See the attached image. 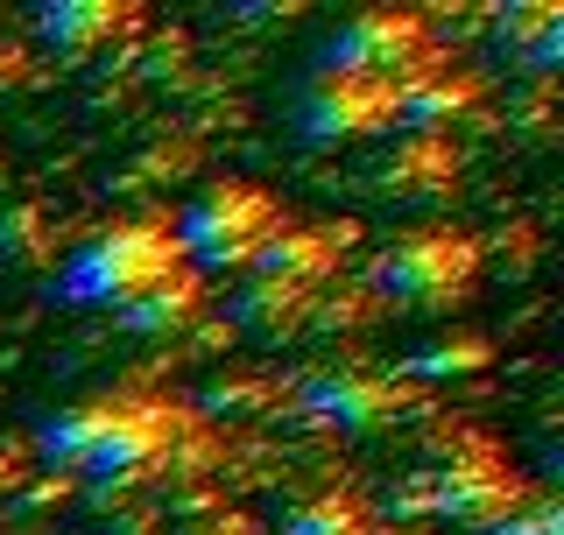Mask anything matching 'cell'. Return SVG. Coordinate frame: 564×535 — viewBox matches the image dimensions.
Returning <instances> with one entry per match:
<instances>
[{
    "mask_svg": "<svg viewBox=\"0 0 564 535\" xmlns=\"http://www.w3.org/2000/svg\"><path fill=\"white\" fill-rule=\"evenodd\" d=\"M296 416L317 423V430H339V437H381L395 423L423 416V402L410 395V381L395 373H375V367H325L311 381H296Z\"/></svg>",
    "mask_w": 564,
    "mask_h": 535,
    "instance_id": "52a82bcc",
    "label": "cell"
},
{
    "mask_svg": "<svg viewBox=\"0 0 564 535\" xmlns=\"http://www.w3.org/2000/svg\"><path fill=\"white\" fill-rule=\"evenodd\" d=\"M275 387L261 381V373H219V381L205 387V416H254V408H269Z\"/></svg>",
    "mask_w": 564,
    "mask_h": 535,
    "instance_id": "ffe728a7",
    "label": "cell"
},
{
    "mask_svg": "<svg viewBox=\"0 0 564 535\" xmlns=\"http://www.w3.org/2000/svg\"><path fill=\"white\" fill-rule=\"evenodd\" d=\"M367 184H375V198H452L458 184V149L445 134H388L375 149V163H367Z\"/></svg>",
    "mask_w": 564,
    "mask_h": 535,
    "instance_id": "30bf717a",
    "label": "cell"
},
{
    "mask_svg": "<svg viewBox=\"0 0 564 535\" xmlns=\"http://www.w3.org/2000/svg\"><path fill=\"white\" fill-rule=\"evenodd\" d=\"M529 501V479L508 466L494 437H452V451L431 466V522L445 528H501L508 514Z\"/></svg>",
    "mask_w": 564,
    "mask_h": 535,
    "instance_id": "5b68a950",
    "label": "cell"
},
{
    "mask_svg": "<svg viewBox=\"0 0 564 535\" xmlns=\"http://www.w3.org/2000/svg\"><path fill=\"white\" fill-rule=\"evenodd\" d=\"M170 226H176V254H184L191 275H226V268H254V254L290 226V211L254 176H219L198 198H184V211Z\"/></svg>",
    "mask_w": 564,
    "mask_h": 535,
    "instance_id": "277c9868",
    "label": "cell"
},
{
    "mask_svg": "<svg viewBox=\"0 0 564 535\" xmlns=\"http://www.w3.org/2000/svg\"><path fill=\"white\" fill-rule=\"evenodd\" d=\"M346 240L352 226H311V219H290L282 233L254 254L247 275H275V282H296V290H325L346 261Z\"/></svg>",
    "mask_w": 564,
    "mask_h": 535,
    "instance_id": "4fadbf2b",
    "label": "cell"
},
{
    "mask_svg": "<svg viewBox=\"0 0 564 535\" xmlns=\"http://www.w3.org/2000/svg\"><path fill=\"white\" fill-rule=\"evenodd\" d=\"M431 57H437V43H431L423 8H360V14H346L339 35L325 43L332 70H360V78H381V85H402Z\"/></svg>",
    "mask_w": 564,
    "mask_h": 535,
    "instance_id": "ba28073f",
    "label": "cell"
},
{
    "mask_svg": "<svg viewBox=\"0 0 564 535\" xmlns=\"http://www.w3.org/2000/svg\"><path fill=\"white\" fill-rule=\"evenodd\" d=\"M388 317V303L367 290V275L360 282H325L317 290V317H311V331H367V325H381Z\"/></svg>",
    "mask_w": 564,
    "mask_h": 535,
    "instance_id": "ac0fdd59",
    "label": "cell"
},
{
    "mask_svg": "<svg viewBox=\"0 0 564 535\" xmlns=\"http://www.w3.org/2000/svg\"><path fill=\"white\" fill-rule=\"evenodd\" d=\"M551 22H564V8H557V0H516V8H501V14H494V50H501L508 64H522L529 50H536V35L551 29Z\"/></svg>",
    "mask_w": 564,
    "mask_h": 535,
    "instance_id": "d6986e66",
    "label": "cell"
},
{
    "mask_svg": "<svg viewBox=\"0 0 564 535\" xmlns=\"http://www.w3.org/2000/svg\"><path fill=\"white\" fill-rule=\"evenodd\" d=\"M487 106V78L473 64H452L445 50H437L423 70H410V78L395 85V128L410 134H452L458 120H473Z\"/></svg>",
    "mask_w": 564,
    "mask_h": 535,
    "instance_id": "9c48e42d",
    "label": "cell"
},
{
    "mask_svg": "<svg viewBox=\"0 0 564 535\" xmlns=\"http://www.w3.org/2000/svg\"><path fill=\"white\" fill-rule=\"evenodd\" d=\"M275 535H381V514H375L367 493H352V487H317V493L282 507Z\"/></svg>",
    "mask_w": 564,
    "mask_h": 535,
    "instance_id": "9a60e30c",
    "label": "cell"
},
{
    "mask_svg": "<svg viewBox=\"0 0 564 535\" xmlns=\"http://www.w3.org/2000/svg\"><path fill=\"white\" fill-rule=\"evenodd\" d=\"M317 317V290H296V282H275V275H247L234 296H226V325L254 346H290L304 338Z\"/></svg>",
    "mask_w": 564,
    "mask_h": 535,
    "instance_id": "8fae6325",
    "label": "cell"
},
{
    "mask_svg": "<svg viewBox=\"0 0 564 535\" xmlns=\"http://www.w3.org/2000/svg\"><path fill=\"white\" fill-rule=\"evenodd\" d=\"M0 268H57V226L43 205H0Z\"/></svg>",
    "mask_w": 564,
    "mask_h": 535,
    "instance_id": "e0dca14e",
    "label": "cell"
},
{
    "mask_svg": "<svg viewBox=\"0 0 564 535\" xmlns=\"http://www.w3.org/2000/svg\"><path fill=\"white\" fill-rule=\"evenodd\" d=\"M0 184H8V155H0Z\"/></svg>",
    "mask_w": 564,
    "mask_h": 535,
    "instance_id": "603a6c76",
    "label": "cell"
},
{
    "mask_svg": "<svg viewBox=\"0 0 564 535\" xmlns=\"http://www.w3.org/2000/svg\"><path fill=\"white\" fill-rule=\"evenodd\" d=\"M487 535H564V507L551 501V493H529V501L508 514L501 528H487Z\"/></svg>",
    "mask_w": 564,
    "mask_h": 535,
    "instance_id": "44dd1931",
    "label": "cell"
},
{
    "mask_svg": "<svg viewBox=\"0 0 564 535\" xmlns=\"http://www.w3.org/2000/svg\"><path fill=\"white\" fill-rule=\"evenodd\" d=\"M191 437H198V416H184V408L163 402V395L120 387V395H113V423L99 430L93 458L78 466V487L93 493L99 507H120L134 487H155Z\"/></svg>",
    "mask_w": 564,
    "mask_h": 535,
    "instance_id": "7a4b0ae2",
    "label": "cell"
},
{
    "mask_svg": "<svg viewBox=\"0 0 564 535\" xmlns=\"http://www.w3.org/2000/svg\"><path fill=\"white\" fill-rule=\"evenodd\" d=\"M176 226L170 211H134V219L99 226L93 240H78L50 275V303L64 310H128L141 290H155L163 275H176Z\"/></svg>",
    "mask_w": 564,
    "mask_h": 535,
    "instance_id": "6da1fadb",
    "label": "cell"
},
{
    "mask_svg": "<svg viewBox=\"0 0 564 535\" xmlns=\"http://www.w3.org/2000/svg\"><path fill=\"white\" fill-rule=\"evenodd\" d=\"M170 535H261V528H254V514H240V507H205V514L170 522Z\"/></svg>",
    "mask_w": 564,
    "mask_h": 535,
    "instance_id": "7402d4cb",
    "label": "cell"
},
{
    "mask_svg": "<svg viewBox=\"0 0 564 535\" xmlns=\"http://www.w3.org/2000/svg\"><path fill=\"white\" fill-rule=\"evenodd\" d=\"M480 268H487V247L466 226H402L375 247L367 290L388 310H452V303L473 296Z\"/></svg>",
    "mask_w": 564,
    "mask_h": 535,
    "instance_id": "3957f363",
    "label": "cell"
},
{
    "mask_svg": "<svg viewBox=\"0 0 564 535\" xmlns=\"http://www.w3.org/2000/svg\"><path fill=\"white\" fill-rule=\"evenodd\" d=\"M290 120L311 149H346V141H375L395 128V85L360 78V70H332L317 64L296 78L290 92Z\"/></svg>",
    "mask_w": 564,
    "mask_h": 535,
    "instance_id": "8992f818",
    "label": "cell"
},
{
    "mask_svg": "<svg viewBox=\"0 0 564 535\" xmlns=\"http://www.w3.org/2000/svg\"><path fill=\"white\" fill-rule=\"evenodd\" d=\"M212 317V296H205V275H191V268H176L163 275L155 290H141L128 310H120V325L134 338H149V346H176V338H191Z\"/></svg>",
    "mask_w": 564,
    "mask_h": 535,
    "instance_id": "5bb4252c",
    "label": "cell"
},
{
    "mask_svg": "<svg viewBox=\"0 0 564 535\" xmlns=\"http://www.w3.org/2000/svg\"><path fill=\"white\" fill-rule=\"evenodd\" d=\"M141 8L134 0H43L35 8V43L57 50V57H93V50L134 35Z\"/></svg>",
    "mask_w": 564,
    "mask_h": 535,
    "instance_id": "7c38bea8",
    "label": "cell"
},
{
    "mask_svg": "<svg viewBox=\"0 0 564 535\" xmlns=\"http://www.w3.org/2000/svg\"><path fill=\"white\" fill-rule=\"evenodd\" d=\"M494 367V338L487 331H437L402 360L410 381H466V373H487Z\"/></svg>",
    "mask_w": 564,
    "mask_h": 535,
    "instance_id": "2e32d148",
    "label": "cell"
}]
</instances>
